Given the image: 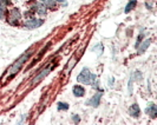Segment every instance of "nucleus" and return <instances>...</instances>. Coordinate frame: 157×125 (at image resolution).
<instances>
[{
	"instance_id": "1",
	"label": "nucleus",
	"mask_w": 157,
	"mask_h": 125,
	"mask_svg": "<svg viewBox=\"0 0 157 125\" xmlns=\"http://www.w3.org/2000/svg\"><path fill=\"white\" fill-rule=\"evenodd\" d=\"M77 80H78L79 83H83V84H87V85H90V84H92L94 81H96V74L91 73L87 67H84L83 71L78 74Z\"/></svg>"
},
{
	"instance_id": "2",
	"label": "nucleus",
	"mask_w": 157,
	"mask_h": 125,
	"mask_svg": "<svg viewBox=\"0 0 157 125\" xmlns=\"http://www.w3.org/2000/svg\"><path fill=\"white\" fill-rule=\"evenodd\" d=\"M32 55L31 51H27L26 53H24L18 60H17L12 66H11V69H10V73H11V76H13V74H16L18 71L21 69V66H23V64L25 62H27L29 60V58H30V55Z\"/></svg>"
},
{
	"instance_id": "3",
	"label": "nucleus",
	"mask_w": 157,
	"mask_h": 125,
	"mask_svg": "<svg viewBox=\"0 0 157 125\" xmlns=\"http://www.w3.org/2000/svg\"><path fill=\"white\" fill-rule=\"evenodd\" d=\"M20 12L17 9V8H12L10 11V19H8V23H11L12 25H17L18 20L20 19Z\"/></svg>"
},
{
	"instance_id": "4",
	"label": "nucleus",
	"mask_w": 157,
	"mask_h": 125,
	"mask_svg": "<svg viewBox=\"0 0 157 125\" xmlns=\"http://www.w3.org/2000/svg\"><path fill=\"white\" fill-rule=\"evenodd\" d=\"M41 24H43V20L41 19H31V20H29V21H26L25 23V26L27 27V28H37V27H39L41 26Z\"/></svg>"
},
{
	"instance_id": "5",
	"label": "nucleus",
	"mask_w": 157,
	"mask_h": 125,
	"mask_svg": "<svg viewBox=\"0 0 157 125\" xmlns=\"http://www.w3.org/2000/svg\"><path fill=\"white\" fill-rule=\"evenodd\" d=\"M33 8L36 9V12L40 14V16H44V14H46V6L43 4V2H39V4H34V6Z\"/></svg>"
},
{
	"instance_id": "6",
	"label": "nucleus",
	"mask_w": 157,
	"mask_h": 125,
	"mask_svg": "<svg viewBox=\"0 0 157 125\" xmlns=\"http://www.w3.org/2000/svg\"><path fill=\"white\" fill-rule=\"evenodd\" d=\"M101 97H102L101 93H96L94 97L91 98V100L87 102V104L91 105V106H94V108H97V106L99 105V102H101Z\"/></svg>"
},
{
	"instance_id": "7",
	"label": "nucleus",
	"mask_w": 157,
	"mask_h": 125,
	"mask_svg": "<svg viewBox=\"0 0 157 125\" xmlns=\"http://www.w3.org/2000/svg\"><path fill=\"white\" fill-rule=\"evenodd\" d=\"M72 91H73V94H75L76 97H83V96L85 94V89L80 85L73 86V90H72Z\"/></svg>"
},
{
	"instance_id": "8",
	"label": "nucleus",
	"mask_w": 157,
	"mask_h": 125,
	"mask_svg": "<svg viewBox=\"0 0 157 125\" xmlns=\"http://www.w3.org/2000/svg\"><path fill=\"white\" fill-rule=\"evenodd\" d=\"M50 69H45V70H43L41 71V72H40L39 74H38V76H37V77H36V78L33 79V84H37V83H39L40 80H41V79L43 78H45V77H46L47 74H48V73H50Z\"/></svg>"
},
{
	"instance_id": "9",
	"label": "nucleus",
	"mask_w": 157,
	"mask_h": 125,
	"mask_svg": "<svg viewBox=\"0 0 157 125\" xmlns=\"http://www.w3.org/2000/svg\"><path fill=\"white\" fill-rule=\"evenodd\" d=\"M145 111H147V113H148L151 118H156V116H157V106L155 105V104H150L149 108L145 110Z\"/></svg>"
},
{
	"instance_id": "10",
	"label": "nucleus",
	"mask_w": 157,
	"mask_h": 125,
	"mask_svg": "<svg viewBox=\"0 0 157 125\" xmlns=\"http://www.w3.org/2000/svg\"><path fill=\"white\" fill-rule=\"evenodd\" d=\"M150 43H151V40L150 39H147V40H144V41H142V43H140V45L137 46V48H138V52L140 53H143L148 47H149L150 45Z\"/></svg>"
},
{
	"instance_id": "11",
	"label": "nucleus",
	"mask_w": 157,
	"mask_h": 125,
	"mask_svg": "<svg viewBox=\"0 0 157 125\" xmlns=\"http://www.w3.org/2000/svg\"><path fill=\"white\" fill-rule=\"evenodd\" d=\"M129 112H130V115H131L132 117L137 118L138 116H140V106H138L137 104L131 105V106H130V110H129Z\"/></svg>"
},
{
	"instance_id": "12",
	"label": "nucleus",
	"mask_w": 157,
	"mask_h": 125,
	"mask_svg": "<svg viewBox=\"0 0 157 125\" xmlns=\"http://www.w3.org/2000/svg\"><path fill=\"white\" fill-rule=\"evenodd\" d=\"M136 4H137V1H136V0H131V1H129V2H128V5H126L125 9H124V12H125V13H129V12H130V11L136 6Z\"/></svg>"
},
{
	"instance_id": "13",
	"label": "nucleus",
	"mask_w": 157,
	"mask_h": 125,
	"mask_svg": "<svg viewBox=\"0 0 157 125\" xmlns=\"http://www.w3.org/2000/svg\"><path fill=\"white\" fill-rule=\"evenodd\" d=\"M40 1H41L45 6H50V7H51V6H53V5H55V2H56L55 0H40Z\"/></svg>"
},
{
	"instance_id": "14",
	"label": "nucleus",
	"mask_w": 157,
	"mask_h": 125,
	"mask_svg": "<svg viewBox=\"0 0 157 125\" xmlns=\"http://www.w3.org/2000/svg\"><path fill=\"white\" fill-rule=\"evenodd\" d=\"M58 109L59 110H67L69 109V104H66V103H59V104H58Z\"/></svg>"
},
{
	"instance_id": "15",
	"label": "nucleus",
	"mask_w": 157,
	"mask_h": 125,
	"mask_svg": "<svg viewBox=\"0 0 157 125\" xmlns=\"http://www.w3.org/2000/svg\"><path fill=\"white\" fill-rule=\"evenodd\" d=\"M4 6L5 5H2V0H0V19L5 14V8H4Z\"/></svg>"
},
{
	"instance_id": "16",
	"label": "nucleus",
	"mask_w": 157,
	"mask_h": 125,
	"mask_svg": "<svg viewBox=\"0 0 157 125\" xmlns=\"http://www.w3.org/2000/svg\"><path fill=\"white\" fill-rule=\"evenodd\" d=\"M129 93H132V78L130 79V81H129Z\"/></svg>"
},
{
	"instance_id": "17",
	"label": "nucleus",
	"mask_w": 157,
	"mask_h": 125,
	"mask_svg": "<svg viewBox=\"0 0 157 125\" xmlns=\"http://www.w3.org/2000/svg\"><path fill=\"white\" fill-rule=\"evenodd\" d=\"M73 120H75L76 123H78L79 120H80V119H79V116H77V115H75V116H73Z\"/></svg>"
},
{
	"instance_id": "18",
	"label": "nucleus",
	"mask_w": 157,
	"mask_h": 125,
	"mask_svg": "<svg viewBox=\"0 0 157 125\" xmlns=\"http://www.w3.org/2000/svg\"><path fill=\"white\" fill-rule=\"evenodd\" d=\"M55 1H57V2H65L66 0H55Z\"/></svg>"
}]
</instances>
